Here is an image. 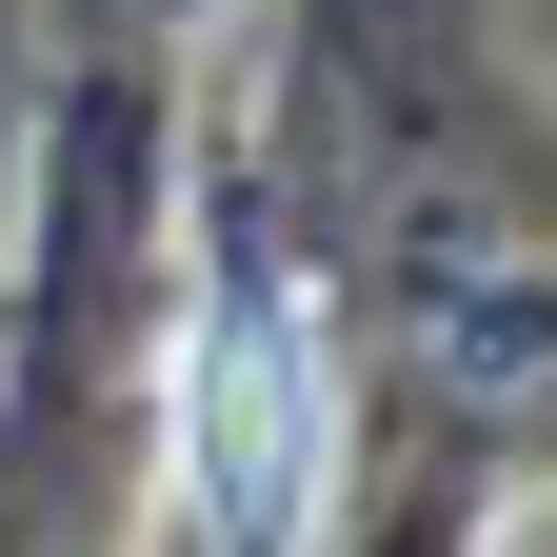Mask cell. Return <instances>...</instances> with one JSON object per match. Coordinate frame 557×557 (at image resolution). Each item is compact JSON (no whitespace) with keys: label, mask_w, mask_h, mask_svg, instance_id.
Segmentation results:
<instances>
[{"label":"cell","mask_w":557,"mask_h":557,"mask_svg":"<svg viewBox=\"0 0 557 557\" xmlns=\"http://www.w3.org/2000/svg\"><path fill=\"white\" fill-rule=\"evenodd\" d=\"M319 338L299 319H278V299H220V319H199V478H220V518L239 537H278V518H299L319 498Z\"/></svg>","instance_id":"obj_1"}]
</instances>
